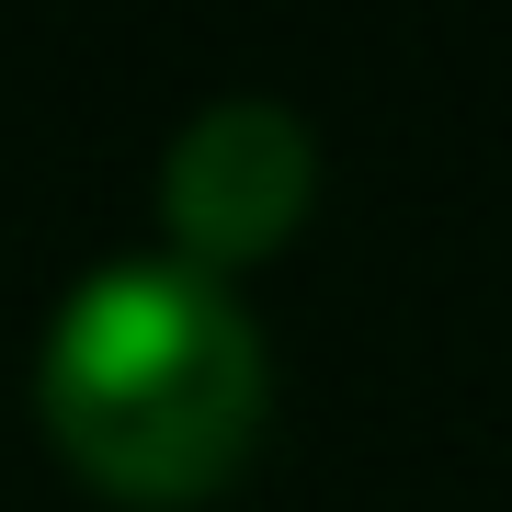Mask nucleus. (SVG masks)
Wrapping results in <instances>:
<instances>
[{"mask_svg": "<svg viewBox=\"0 0 512 512\" xmlns=\"http://www.w3.org/2000/svg\"><path fill=\"white\" fill-rule=\"evenodd\" d=\"M35 399L69 467L137 501H183L217 490L239 444L262 433V330L228 296V274L103 262L46 330Z\"/></svg>", "mask_w": 512, "mask_h": 512, "instance_id": "nucleus-1", "label": "nucleus"}, {"mask_svg": "<svg viewBox=\"0 0 512 512\" xmlns=\"http://www.w3.org/2000/svg\"><path fill=\"white\" fill-rule=\"evenodd\" d=\"M319 183V148H308V114L274 103V92H228L205 103L160 160V217L183 239L194 274L217 262H262L274 239L296 228V205Z\"/></svg>", "mask_w": 512, "mask_h": 512, "instance_id": "nucleus-2", "label": "nucleus"}]
</instances>
